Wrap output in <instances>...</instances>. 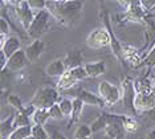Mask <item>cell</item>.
Wrapping results in <instances>:
<instances>
[{
    "label": "cell",
    "mask_w": 155,
    "mask_h": 139,
    "mask_svg": "<svg viewBox=\"0 0 155 139\" xmlns=\"http://www.w3.org/2000/svg\"><path fill=\"white\" fill-rule=\"evenodd\" d=\"M84 2H68V0H52L47 2V9L57 21L64 25H76L81 19Z\"/></svg>",
    "instance_id": "1"
},
{
    "label": "cell",
    "mask_w": 155,
    "mask_h": 139,
    "mask_svg": "<svg viewBox=\"0 0 155 139\" xmlns=\"http://www.w3.org/2000/svg\"><path fill=\"white\" fill-rule=\"evenodd\" d=\"M60 102V95L58 91L54 88L45 86L41 88L36 91V94L33 95L31 105H33L36 109H45L49 110L52 106L57 105Z\"/></svg>",
    "instance_id": "2"
},
{
    "label": "cell",
    "mask_w": 155,
    "mask_h": 139,
    "mask_svg": "<svg viewBox=\"0 0 155 139\" xmlns=\"http://www.w3.org/2000/svg\"><path fill=\"white\" fill-rule=\"evenodd\" d=\"M52 17L53 16L49 13L48 9H43V11H40V12H37L36 16H35L33 23L31 24L29 29L27 31L28 36H29L31 38H33V41L35 40H41V36L49 29Z\"/></svg>",
    "instance_id": "3"
},
{
    "label": "cell",
    "mask_w": 155,
    "mask_h": 139,
    "mask_svg": "<svg viewBox=\"0 0 155 139\" xmlns=\"http://www.w3.org/2000/svg\"><path fill=\"white\" fill-rule=\"evenodd\" d=\"M9 4L13 5V13H15V19L19 20V23L21 24V27L25 31L29 29L31 24L33 23L35 20V13L31 9L29 4L25 0H21V2H9Z\"/></svg>",
    "instance_id": "4"
},
{
    "label": "cell",
    "mask_w": 155,
    "mask_h": 139,
    "mask_svg": "<svg viewBox=\"0 0 155 139\" xmlns=\"http://www.w3.org/2000/svg\"><path fill=\"white\" fill-rule=\"evenodd\" d=\"M87 76L86 70H85V66H80V68H76V69H70V70H66L64 73V76H61L57 81V89L58 90H66V89H70L73 88L74 85L78 82V81H82L85 80Z\"/></svg>",
    "instance_id": "5"
},
{
    "label": "cell",
    "mask_w": 155,
    "mask_h": 139,
    "mask_svg": "<svg viewBox=\"0 0 155 139\" xmlns=\"http://www.w3.org/2000/svg\"><path fill=\"white\" fill-rule=\"evenodd\" d=\"M86 44L91 49H101L111 45V33L107 28H96L87 35Z\"/></svg>",
    "instance_id": "6"
},
{
    "label": "cell",
    "mask_w": 155,
    "mask_h": 139,
    "mask_svg": "<svg viewBox=\"0 0 155 139\" xmlns=\"http://www.w3.org/2000/svg\"><path fill=\"white\" fill-rule=\"evenodd\" d=\"M98 95L104 99L106 106H114L122 98V91L115 85L107 82V81H102L98 84Z\"/></svg>",
    "instance_id": "7"
},
{
    "label": "cell",
    "mask_w": 155,
    "mask_h": 139,
    "mask_svg": "<svg viewBox=\"0 0 155 139\" xmlns=\"http://www.w3.org/2000/svg\"><path fill=\"white\" fill-rule=\"evenodd\" d=\"M134 109L139 113H147L155 109V91L137 93L134 98Z\"/></svg>",
    "instance_id": "8"
},
{
    "label": "cell",
    "mask_w": 155,
    "mask_h": 139,
    "mask_svg": "<svg viewBox=\"0 0 155 139\" xmlns=\"http://www.w3.org/2000/svg\"><path fill=\"white\" fill-rule=\"evenodd\" d=\"M149 12H146L140 4V2H130L126 8V17L135 23H144V17Z\"/></svg>",
    "instance_id": "9"
},
{
    "label": "cell",
    "mask_w": 155,
    "mask_h": 139,
    "mask_svg": "<svg viewBox=\"0 0 155 139\" xmlns=\"http://www.w3.org/2000/svg\"><path fill=\"white\" fill-rule=\"evenodd\" d=\"M24 51H25L27 58L31 64L37 62L45 51V42L43 40H35L31 44H28V46Z\"/></svg>",
    "instance_id": "10"
},
{
    "label": "cell",
    "mask_w": 155,
    "mask_h": 139,
    "mask_svg": "<svg viewBox=\"0 0 155 139\" xmlns=\"http://www.w3.org/2000/svg\"><path fill=\"white\" fill-rule=\"evenodd\" d=\"M28 64H31L27 58L25 51H19L16 52L13 56H11L8 58V65H7V69L11 70V72H19V70L24 69Z\"/></svg>",
    "instance_id": "11"
},
{
    "label": "cell",
    "mask_w": 155,
    "mask_h": 139,
    "mask_svg": "<svg viewBox=\"0 0 155 139\" xmlns=\"http://www.w3.org/2000/svg\"><path fill=\"white\" fill-rule=\"evenodd\" d=\"M74 98H80L85 105L97 106V108H105V106H106V103L104 102V99H102L100 95L94 94V93H91L89 90H85V89L80 90L78 94H76Z\"/></svg>",
    "instance_id": "12"
},
{
    "label": "cell",
    "mask_w": 155,
    "mask_h": 139,
    "mask_svg": "<svg viewBox=\"0 0 155 139\" xmlns=\"http://www.w3.org/2000/svg\"><path fill=\"white\" fill-rule=\"evenodd\" d=\"M19 51H21V41H20V38L16 37V36H9L7 38L5 44L0 48V52L4 53L8 58Z\"/></svg>",
    "instance_id": "13"
},
{
    "label": "cell",
    "mask_w": 155,
    "mask_h": 139,
    "mask_svg": "<svg viewBox=\"0 0 155 139\" xmlns=\"http://www.w3.org/2000/svg\"><path fill=\"white\" fill-rule=\"evenodd\" d=\"M65 72H66V66L64 64V60H61V58L52 61L51 64H48L47 68H45V73H47L49 77L60 78L61 76H64Z\"/></svg>",
    "instance_id": "14"
},
{
    "label": "cell",
    "mask_w": 155,
    "mask_h": 139,
    "mask_svg": "<svg viewBox=\"0 0 155 139\" xmlns=\"http://www.w3.org/2000/svg\"><path fill=\"white\" fill-rule=\"evenodd\" d=\"M62 60H64V64H65V66H66V70L76 69V68L82 66V65H81V62H82V53L78 52V51L69 52Z\"/></svg>",
    "instance_id": "15"
},
{
    "label": "cell",
    "mask_w": 155,
    "mask_h": 139,
    "mask_svg": "<svg viewBox=\"0 0 155 139\" xmlns=\"http://www.w3.org/2000/svg\"><path fill=\"white\" fill-rule=\"evenodd\" d=\"M85 66V70L87 73V76L89 77H93V78H97L102 76V74H105L106 72V64L105 61H96V62H89L86 64Z\"/></svg>",
    "instance_id": "16"
},
{
    "label": "cell",
    "mask_w": 155,
    "mask_h": 139,
    "mask_svg": "<svg viewBox=\"0 0 155 139\" xmlns=\"http://www.w3.org/2000/svg\"><path fill=\"white\" fill-rule=\"evenodd\" d=\"M133 84H134L135 93H153L155 89L154 82L149 77H139Z\"/></svg>",
    "instance_id": "17"
},
{
    "label": "cell",
    "mask_w": 155,
    "mask_h": 139,
    "mask_svg": "<svg viewBox=\"0 0 155 139\" xmlns=\"http://www.w3.org/2000/svg\"><path fill=\"white\" fill-rule=\"evenodd\" d=\"M13 119H15V114L9 115L3 119L2 126H0V131H2V139H9L13 131L16 130L15 124H13Z\"/></svg>",
    "instance_id": "18"
},
{
    "label": "cell",
    "mask_w": 155,
    "mask_h": 139,
    "mask_svg": "<svg viewBox=\"0 0 155 139\" xmlns=\"http://www.w3.org/2000/svg\"><path fill=\"white\" fill-rule=\"evenodd\" d=\"M110 119H111V114H105V113L101 114V115L90 124L91 131H93V133H98V131H101V130H105L107 127V124L110 123Z\"/></svg>",
    "instance_id": "19"
},
{
    "label": "cell",
    "mask_w": 155,
    "mask_h": 139,
    "mask_svg": "<svg viewBox=\"0 0 155 139\" xmlns=\"http://www.w3.org/2000/svg\"><path fill=\"white\" fill-rule=\"evenodd\" d=\"M122 52H123V57H125V60H127V61L130 64H133V65L137 66L140 61H142V58L139 57V52L135 51V49L131 48V46H125V48L122 49Z\"/></svg>",
    "instance_id": "20"
},
{
    "label": "cell",
    "mask_w": 155,
    "mask_h": 139,
    "mask_svg": "<svg viewBox=\"0 0 155 139\" xmlns=\"http://www.w3.org/2000/svg\"><path fill=\"white\" fill-rule=\"evenodd\" d=\"M84 103L80 98H74L73 99V113L70 115V121H69V124H73L76 123L77 121L81 118V114H82V110H84Z\"/></svg>",
    "instance_id": "21"
},
{
    "label": "cell",
    "mask_w": 155,
    "mask_h": 139,
    "mask_svg": "<svg viewBox=\"0 0 155 139\" xmlns=\"http://www.w3.org/2000/svg\"><path fill=\"white\" fill-rule=\"evenodd\" d=\"M49 118H51V115H49V110L36 109V111H35L33 117H32V122L35 124H38V126H44Z\"/></svg>",
    "instance_id": "22"
},
{
    "label": "cell",
    "mask_w": 155,
    "mask_h": 139,
    "mask_svg": "<svg viewBox=\"0 0 155 139\" xmlns=\"http://www.w3.org/2000/svg\"><path fill=\"white\" fill-rule=\"evenodd\" d=\"M32 135V126H25V127H19L13 131L9 139H28Z\"/></svg>",
    "instance_id": "23"
},
{
    "label": "cell",
    "mask_w": 155,
    "mask_h": 139,
    "mask_svg": "<svg viewBox=\"0 0 155 139\" xmlns=\"http://www.w3.org/2000/svg\"><path fill=\"white\" fill-rule=\"evenodd\" d=\"M122 126L123 129H125L126 133H135L137 130H138V122H137L134 118H131V117H126L123 115V119H122Z\"/></svg>",
    "instance_id": "24"
},
{
    "label": "cell",
    "mask_w": 155,
    "mask_h": 139,
    "mask_svg": "<svg viewBox=\"0 0 155 139\" xmlns=\"http://www.w3.org/2000/svg\"><path fill=\"white\" fill-rule=\"evenodd\" d=\"M58 105H60V109H61V113H62L64 117L72 115V113H73V99L62 98V99H60Z\"/></svg>",
    "instance_id": "25"
},
{
    "label": "cell",
    "mask_w": 155,
    "mask_h": 139,
    "mask_svg": "<svg viewBox=\"0 0 155 139\" xmlns=\"http://www.w3.org/2000/svg\"><path fill=\"white\" fill-rule=\"evenodd\" d=\"M93 134V131H91V127L89 124H80V126H77V129L74 130V138L76 139H82V138H89L90 135Z\"/></svg>",
    "instance_id": "26"
},
{
    "label": "cell",
    "mask_w": 155,
    "mask_h": 139,
    "mask_svg": "<svg viewBox=\"0 0 155 139\" xmlns=\"http://www.w3.org/2000/svg\"><path fill=\"white\" fill-rule=\"evenodd\" d=\"M13 124H15L16 129H19V127L31 126L29 124V117H27L25 114H23L21 111H16L15 119H13Z\"/></svg>",
    "instance_id": "27"
},
{
    "label": "cell",
    "mask_w": 155,
    "mask_h": 139,
    "mask_svg": "<svg viewBox=\"0 0 155 139\" xmlns=\"http://www.w3.org/2000/svg\"><path fill=\"white\" fill-rule=\"evenodd\" d=\"M32 139H49L48 131L44 129V126H38V124H33L32 126Z\"/></svg>",
    "instance_id": "28"
},
{
    "label": "cell",
    "mask_w": 155,
    "mask_h": 139,
    "mask_svg": "<svg viewBox=\"0 0 155 139\" xmlns=\"http://www.w3.org/2000/svg\"><path fill=\"white\" fill-rule=\"evenodd\" d=\"M7 102H8V105L15 109L16 111H21V110L25 108V106L23 105V101L19 97H16V95H8V97H7Z\"/></svg>",
    "instance_id": "29"
},
{
    "label": "cell",
    "mask_w": 155,
    "mask_h": 139,
    "mask_svg": "<svg viewBox=\"0 0 155 139\" xmlns=\"http://www.w3.org/2000/svg\"><path fill=\"white\" fill-rule=\"evenodd\" d=\"M142 65L147 66V68H153V66H155V42H154V45L151 46V49L149 51V53H147V56L144 57Z\"/></svg>",
    "instance_id": "30"
},
{
    "label": "cell",
    "mask_w": 155,
    "mask_h": 139,
    "mask_svg": "<svg viewBox=\"0 0 155 139\" xmlns=\"http://www.w3.org/2000/svg\"><path fill=\"white\" fill-rule=\"evenodd\" d=\"M28 4H29L31 9L37 11V12H40V11H43V9H47V2H43V0H29Z\"/></svg>",
    "instance_id": "31"
},
{
    "label": "cell",
    "mask_w": 155,
    "mask_h": 139,
    "mask_svg": "<svg viewBox=\"0 0 155 139\" xmlns=\"http://www.w3.org/2000/svg\"><path fill=\"white\" fill-rule=\"evenodd\" d=\"M49 115H51V119H62L64 118L58 103L57 105H54V106H52V108L49 109Z\"/></svg>",
    "instance_id": "32"
},
{
    "label": "cell",
    "mask_w": 155,
    "mask_h": 139,
    "mask_svg": "<svg viewBox=\"0 0 155 139\" xmlns=\"http://www.w3.org/2000/svg\"><path fill=\"white\" fill-rule=\"evenodd\" d=\"M144 122L149 124V127L155 124V109L150 110V111L144 113Z\"/></svg>",
    "instance_id": "33"
},
{
    "label": "cell",
    "mask_w": 155,
    "mask_h": 139,
    "mask_svg": "<svg viewBox=\"0 0 155 139\" xmlns=\"http://www.w3.org/2000/svg\"><path fill=\"white\" fill-rule=\"evenodd\" d=\"M140 4L144 8L146 12H153L155 8V0H140Z\"/></svg>",
    "instance_id": "34"
},
{
    "label": "cell",
    "mask_w": 155,
    "mask_h": 139,
    "mask_svg": "<svg viewBox=\"0 0 155 139\" xmlns=\"http://www.w3.org/2000/svg\"><path fill=\"white\" fill-rule=\"evenodd\" d=\"M0 35H7L8 36V33H9V24H8V21H7L4 17H2V23H0Z\"/></svg>",
    "instance_id": "35"
},
{
    "label": "cell",
    "mask_w": 155,
    "mask_h": 139,
    "mask_svg": "<svg viewBox=\"0 0 155 139\" xmlns=\"http://www.w3.org/2000/svg\"><path fill=\"white\" fill-rule=\"evenodd\" d=\"M7 65H8V57L3 52H0V68H2V72L7 70Z\"/></svg>",
    "instance_id": "36"
},
{
    "label": "cell",
    "mask_w": 155,
    "mask_h": 139,
    "mask_svg": "<svg viewBox=\"0 0 155 139\" xmlns=\"http://www.w3.org/2000/svg\"><path fill=\"white\" fill-rule=\"evenodd\" d=\"M51 139H66V138H65L62 134H60V133H54L53 135H52Z\"/></svg>",
    "instance_id": "37"
},
{
    "label": "cell",
    "mask_w": 155,
    "mask_h": 139,
    "mask_svg": "<svg viewBox=\"0 0 155 139\" xmlns=\"http://www.w3.org/2000/svg\"><path fill=\"white\" fill-rule=\"evenodd\" d=\"M149 139H155V130H153L149 135Z\"/></svg>",
    "instance_id": "38"
},
{
    "label": "cell",
    "mask_w": 155,
    "mask_h": 139,
    "mask_svg": "<svg viewBox=\"0 0 155 139\" xmlns=\"http://www.w3.org/2000/svg\"><path fill=\"white\" fill-rule=\"evenodd\" d=\"M153 12H154V15H155V8H154V11H153Z\"/></svg>",
    "instance_id": "39"
},
{
    "label": "cell",
    "mask_w": 155,
    "mask_h": 139,
    "mask_svg": "<svg viewBox=\"0 0 155 139\" xmlns=\"http://www.w3.org/2000/svg\"><path fill=\"white\" fill-rule=\"evenodd\" d=\"M82 139H90V138H82Z\"/></svg>",
    "instance_id": "40"
},
{
    "label": "cell",
    "mask_w": 155,
    "mask_h": 139,
    "mask_svg": "<svg viewBox=\"0 0 155 139\" xmlns=\"http://www.w3.org/2000/svg\"><path fill=\"white\" fill-rule=\"evenodd\" d=\"M154 85H155V80H154Z\"/></svg>",
    "instance_id": "41"
},
{
    "label": "cell",
    "mask_w": 155,
    "mask_h": 139,
    "mask_svg": "<svg viewBox=\"0 0 155 139\" xmlns=\"http://www.w3.org/2000/svg\"><path fill=\"white\" fill-rule=\"evenodd\" d=\"M28 139H32V138H28Z\"/></svg>",
    "instance_id": "42"
}]
</instances>
